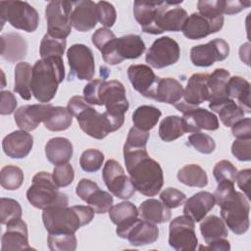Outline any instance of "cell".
<instances>
[{
  "mask_svg": "<svg viewBox=\"0 0 251 251\" xmlns=\"http://www.w3.org/2000/svg\"><path fill=\"white\" fill-rule=\"evenodd\" d=\"M250 178H251V170L250 169H245L241 170L240 172H237L236 176H235V181L238 185V187L245 193L248 199H250V193H249V188H250Z\"/></svg>",
  "mask_w": 251,
  "mask_h": 251,
  "instance_id": "be15d7a7",
  "label": "cell"
},
{
  "mask_svg": "<svg viewBox=\"0 0 251 251\" xmlns=\"http://www.w3.org/2000/svg\"><path fill=\"white\" fill-rule=\"evenodd\" d=\"M22 207L18 201L12 198L2 197L0 199V221L2 225L21 220Z\"/></svg>",
  "mask_w": 251,
  "mask_h": 251,
  "instance_id": "bcb514c9",
  "label": "cell"
},
{
  "mask_svg": "<svg viewBox=\"0 0 251 251\" xmlns=\"http://www.w3.org/2000/svg\"><path fill=\"white\" fill-rule=\"evenodd\" d=\"M223 5L224 0H200L197 2L199 14L210 20L224 18Z\"/></svg>",
  "mask_w": 251,
  "mask_h": 251,
  "instance_id": "681fc988",
  "label": "cell"
},
{
  "mask_svg": "<svg viewBox=\"0 0 251 251\" xmlns=\"http://www.w3.org/2000/svg\"><path fill=\"white\" fill-rule=\"evenodd\" d=\"M146 49L144 41L137 34L114 37L100 50L103 60L109 65L121 64L126 59H136Z\"/></svg>",
  "mask_w": 251,
  "mask_h": 251,
  "instance_id": "52a82bcc",
  "label": "cell"
},
{
  "mask_svg": "<svg viewBox=\"0 0 251 251\" xmlns=\"http://www.w3.org/2000/svg\"><path fill=\"white\" fill-rule=\"evenodd\" d=\"M232 155L239 161L248 162L251 160V138L236 139L231 145Z\"/></svg>",
  "mask_w": 251,
  "mask_h": 251,
  "instance_id": "9f6ffc18",
  "label": "cell"
},
{
  "mask_svg": "<svg viewBox=\"0 0 251 251\" xmlns=\"http://www.w3.org/2000/svg\"><path fill=\"white\" fill-rule=\"evenodd\" d=\"M98 22L105 27H112L117 19V13L114 6L107 1H100L97 3Z\"/></svg>",
  "mask_w": 251,
  "mask_h": 251,
  "instance_id": "db71d44e",
  "label": "cell"
},
{
  "mask_svg": "<svg viewBox=\"0 0 251 251\" xmlns=\"http://www.w3.org/2000/svg\"><path fill=\"white\" fill-rule=\"evenodd\" d=\"M208 74H193L187 81L186 88L183 91L182 100L175 107L182 114L190 109L198 107L204 101L209 99V88L207 85Z\"/></svg>",
  "mask_w": 251,
  "mask_h": 251,
  "instance_id": "2e32d148",
  "label": "cell"
},
{
  "mask_svg": "<svg viewBox=\"0 0 251 251\" xmlns=\"http://www.w3.org/2000/svg\"><path fill=\"white\" fill-rule=\"evenodd\" d=\"M236 174L237 169L232 165L231 162L227 160H222L218 162L213 169V175L218 183L224 181L234 183Z\"/></svg>",
  "mask_w": 251,
  "mask_h": 251,
  "instance_id": "f907efd6",
  "label": "cell"
},
{
  "mask_svg": "<svg viewBox=\"0 0 251 251\" xmlns=\"http://www.w3.org/2000/svg\"><path fill=\"white\" fill-rule=\"evenodd\" d=\"M124 159L135 189L144 196L157 195L164 184L163 170L160 164L148 155L146 148H124Z\"/></svg>",
  "mask_w": 251,
  "mask_h": 251,
  "instance_id": "6da1fadb",
  "label": "cell"
},
{
  "mask_svg": "<svg viewBox=\"0 0 251 251\" xmlns=\"http://www.w3.org/2000/svg\"><path fill=\"white\" fill-rule=\"evenodd\" d=\"M182 118L172 115L162 120L159 126V136L165 142H171L185 133Z\"/></svg>",
  "mask_w": 251,
  "mask_h": 251,
  "instance_id": "b9f144b4",
  "label": "cell"
},
{
  "mask_svg": "<svg viewBox=\"0 0 251 251\" xmlns=\"http://www.w3.org/2000/svg\"><path fill=\"white\" fill-rule=\"evenodd\" d=\"M0 18L2 26L8 22L12 26L33 32L39 24L37 11L25 1H1Z\"/></svg>",
  "mask_w": 251,
  "mask_h": 251,
  "instance_id": "ba28073f",
  "label": "cell"
},
{
  "mask_svg": "<svg viewBox=\"0 0 251 251\" xmlns=\"http://www.w3.org/2000/svg\"><path fill=\"white\" fill-rule=\"evenodd\" d=\"M249 50H250V44L249 42L244 43L240 46L239 49V56L242 62H244L246 65H249Z\"/></svg>",
  "mask_w": 251,
  "mask_h": 251,
  "instance_id": "03108f58",
  "label": "cell"
},
{
  "mask_svg": "<svg viewBox=\"0 0 251 251\" xmlns=\"http://www.w3.org/2000/svg\"><path fill=\"white\" fill-rule=\"evenodd\" d=\"M64 78L65 67L62 57L42 58L32 67L31 93L37 101L47 103L55 97Z\"/></svg>",
  "mask_w": 251,
  "mask_h": 251,
  "instance_id": "277c9868",
  "label": "cell"
},
{
  "mask_svg": "<svg viewBox=\"0 0 251 251\" xmlns=\"http://www.w3.org/2000/svg\"><path fill=\"white\" fill-rule=\"evenodd\" d=\"M72 10L73 1L54 0L47 4L45 18L49 35L59 39H66L70 35L72 31Z\"/></svg>",
  "mask_w": 251,
  "mask_h": 251,
  "instance_id": "9c48e42d",
  "label": "cell"
},
{
  "mask_svg": "<svg viewBox=\"0 0 251 251\" xmlns=\"http://www.w3.org/2000/svg\"><path fill=\"white\" fill-rule=\"evenodd\" d=\"M229 54V46L222 38H216L206 44L193 46L190 50V60L194 66L210 67L215 62L224 61Z\"/></svg>",
  "mask_w": 251,
  "mask_h": 251,
  "instance_id": "e0dca14e",
  "label": "cell"
},
{
  "mask_svg": "<svg viewBox=\"0 0 251 251\" xmlns=\"http://www.w3.org/2000/svg\"><path fill=\"white\" fill-rule=\"evenodd\" d=\"M187 143L203 154H211L216 148L215 140L203 132H194L188 136Z\"/></svg>",
  "mask_w": 251,
  "mask_h": 251,
  "instance_id": "c3c4849f",
  "label": "cell"
},
{
  "mask_svg": "<svg viewBox=\"0 0 251 251\" xmlns=\"http://www.w3.org/2000/svg\"><path fill=\"white\" fill-rule=\"evenodd\" d=\"M200 231L207 244L221 238H226L228 235L225 222L215 215L208 216L201 222Z\"/></svg>",
  "mask_w": 251,
  "mask_h": 251,
  "instance_id": "74e56055",
  "label": "cell"
},
{
  "mask_svg": "<svg viewBox=\"0 0 251 251\" xmlns=\"http://www.w3.org/2000/svg\"><path fill=\"white\" fill-rule=\"evenodd\" d=\"M26 224L18 220L7 225V230L1 238V251L30 250Z\"/></svg>",
  "mask_w": 251,
  "mask_h": 251,
  "instance_id": "603a6c76",
  "label": "cell"
},
{
  "mask_svg": "<svg viewBox=\"0 0 251 251\" xmlns=\"http://www.w3.org/2000/svg\"><path fill=\"white\" fill-rule=\"evenodd\" d=\"M234 183L219 182L214 192L215 202L221 207V217L235 234L245 233L249 228L250 205L247 198L234 189Z\"/></svg>",
  "mask_w": 251,
  "mask_h": 251,
  "instance_id": "7a4b0ae2",
  "label": "cell"
},
{
  "mask_svg": "<svg viewBox=\"0 0 251 251\" xmlns=\"http://www.w3.org/2000/svg\"><path fill=\"white\" fill-rule=\"evenodd\" d=\"M180 49L176 40L169 36L157 38L146 53V63L155 69H163L176 63Z\"/></svg>",
  "mask_w": 251,
  "mask_h": 251,
  "instance_id": "9a60e30c",
  "label": "cell"
},
{
  "mask_svg": "<svg viewBox=\"0 0 251 251\" xmlns=\"http://www.w3.org/2000/svg\"><path fill=\"white\" fill-rule=\"evenodd\" d=\"M148 139H149V131L141 130L133 126L128 131L124 148H127V149L146 148Z\"/></svg>",
  "mask_w": 251,
  "mask_h": 251,
  "instance_id": "f5cc1de1",
  "label": "cell"
},
{
  "mask_svg": "<svg viewBox=\"0 0 251 251\" xmlns=\"http://www.w3.org/2000/svg\"><path fill=\"white\" fill-rule=\"evenodd\" d=\"M1 56L10 63L20 61L26 56L27 44L25 38L16 32L4 33L0 36Z\"/></svg>",
  "mask_w": 251,
  "mask_h": 251,
  "instance_id": "f1b7e54d",
  "label": "cell"
},
{
  "mask_svg": "<svg viewBox=\"0 0 251 251\" xmlns=\"http://www.w3.org/2000/svg\"><path fill=\"white\" fill-rule=\"evenodd\" d=\"M98 22L97 3L90 0L73 1L71 24L78 31H88L95 27Z\"/></svg>",
  "mask_w": 251,
  "mask_h": 251,
  "instance_id": "44dd1931",
  "label": "cell"
},
{
  "mask_svg": "<svg viewBox=\"0 0 251 251\" xmlns=\"http://www.w3.org/2000/svg\"><path fill=\"white\" fill-rule=\"evenodd\" d=\"M183 91L181 83L176 79L173 77H159L150 98L175 106L181 100Z\"/></svg>",
  "mask_w": 251,
  "mask_h": 251,
  "instance_id": "83f0119b",
  "label": "cell"
},
{
  "mask_svg": "<svg viewBox=\"0 0 251 251\" xmlns=\"http://www.w3.org/2000/svg\"><path fill=\"white\" fill-rule=\"evenodd\" d=\"M52 176L59 187H66L73 182L75 178V171L70 163H65L54 168Z\"/></svg>",
  "mask_w": 251,
  "mask_h": 251,
  "instance_id": "816d5d0a",
  "label": "cell"
},
{
  "mask_svg": "<svg viewBox=\"0 0 251 251\" xmlns=\"http://www.w3.org/2000/svg\"><path fill=\"white\" fill-rule=\"evenodd\" d=\"M51 104L25 105L16 110L14 118L17 126L25 131L35 129L40 123H43Z\"/></svg>",
  "mask_w": 251,
  "mask_h": 251,
  "instance_id": "cb8c5ba5",
  "label": "cell"
},
{
  "mask_svg": "<svg viewBox=\"0 0 251 251\" xmlns=\"http://www.w3.org/2000/svg\"><path fill=\"white\" fill-rule=\"evenodd\" d=\"M47 243L52 251H74L77 241L75 233H49Z\"/></svg>",
  "mask_w": 251,
  "mask_h": 251,
  "instance_id": "f6af8a7d",
  "label": "cell"
},
{
  "mask_svg": "<svg viewBox=\"0 0 251 251\" xmlns=\"http://www.w3.org/2000/svg\"><path fill=\"white\" fill-rule=\"evenodd\" d=\"M99 106L104 105L106 112L111 116L125 118L129 104L126 96V89L119 80H102L98 88Z\"/></svg>",
  "mask_w": 251,
  "mask_h": 251,
  "instance_id": "30bf717a",
  "label": "cell"
},
{
  "mask_svg": "<svg viewBox=\"0 0 251 251\" xmlns=\"http://www.w3.org/2000/svg\"><path fill=\"white\" fill-rule=\"evenodd\" d=\"M161 116L162 112L158 108L150 105H142L137 107L133 112L132 122L135 127L149 131L157 125Z\"/></svg>",
  "mask_w": 251,
  "mask_h": 251,
  "instance_id": "ab89813d",
  "label": "cell"
},
{
  "mask_svg": "<svg viewBox=\"0 0 251 251\" xmlns=\"http://www.w3.org/2000/svg\"><path fill=\"white\" fill-rule=\"evenodd\" d=\"M231 132L237 139L251 138V120L250 118H243L231 126Z\"/></svg>",
  "mask_w": 251,
  "mask_h": 251,
  "instance_id": "6f0895ef",
  "label": "cell"
},
{
  "mask_svg": "<svg viewBox=\"0 0 251 251\" xmlns=\"http://www.w3.org/2000/svg\"><path fill=\"white\" fill-rule=\"evenodd\" d=\"M118 236L126 238L133 246H143L152 244L158 239L159 228L156 224L137 218L126 229L119 233Z\"/></svg>",
  "mask_w": 251,
  "mask_h": 251,
  "instance_id": "ffe728a7",
  "label": "cell"
},
{
  "mask_svg": "<svg viewBox=\"0 0 251 251\" xmlns=\"http://www.w3.org/2000/svg\"><path fill=\"white\" fill-rule=\"evenodd\" d=\"M177 179L179 182L190 187H204L208 183L206 172L196 164H188L177 172Z\"/></svg>",
  "mask_w": 251,
  "mask_h": 251,
  "instance_id": "60d3db41",
  "label": "cell"
},
{
  "mask_svg": "<svg viewBox=\"0 0 251 251\" xmlns=\"http://www.w3.org/2000/svg\"><path fill=\"white\" fill-rule=\"evenodd\" d=\"M0 97H1L0 114L1 115L12 114L17 107V99L15 95L11 91H1Z\"/></svg>",
  "mask_w": 251,
  "mask_h": 251,
  "instance_id": "91938a15",
  "label": "cell"
},
{
  "mask_svg": "<svg viewBox=\"0 0 251 251\" xmlns=\"http://www.w3.org/2000/svg\"><path fill=\"white\" fill-rule=\"evenodd\" d=\"M104 162V154L98 149H87L79 158L80 168L86 173L97 172Z\"/></svg>",
  "mask_w": 251,
  "mask_h": 251,
  "instance_id": "7dc6e473",
  "label": "cell"
},
{
  "mask_svg": "<svg viewBox=\"0 0 251 251\" xmlns=\"http://www.w3.org/2000/svg\"><path fill=\"white\" fill-rule=\"evenodd\" d=\"M127 76L132 87L147 98H150L159 78L149 66L143 64L130 65L127 69Z\"/></svg>",
  "mask_w": 251,
  "mask_h": 251,
  "instance_id": "7402d4cb",
  "label": "cell"
},
{
  "mask_svg": "<svg viewBox=\"0 0 251 251\" xmlns=\"http://www.w3.org/2000/svg\"><path fill=\"white\" fill-rule=\"evenodd\" d=\"M138 213L143 220L153 224L167 223L172 217L170 208L163 202L153 198L143 201L138 208Z\"/></svg>",
  "mask_w": 251,
  "mask_h": 251,
  "instance_id": "d6a6232c",
  "label": "cell"
},
{
  "mask_svg": "<svg viewBox=\"0 0 251 251\" xmlns=\"http://www.w3.org/2000/svg\"><path fill=\"white\" fill-rule=\"evenodd\" d=\"M116 37L114 32L107 28V27H100L98 28L93 34H92V43L97 47V49L100 51L102 47L109 42L111 39Z\"/></svg>",
  "mask_w": 251,
  "mask_h": 251,
  "instance_id": "94428289",
  "label": "cell"
},
{
  "mask_svg": "<svg viewBox=\"0 0 251 251\" xmlns=\"http://www.w3.org/2000/svg\"><path fill=\"white\" fill-rule=\"evenodd\" d=\"M33 137L25 130H16L6 135L2 141L4 153L14 159L26 157L32 149Z\"/></svg>",
  "mask_w": 251,
  "mask_h": 251,
  "instance_id": "484cf974",
  "label": "cell"
},
{
  "mask_svg": "<svg viewBox=\"0 0 251 251\" xmlns=\"http://www.w3.org/2000/svg\"><path fill=\"white\" fill-rule=\"evenodd\" d=\"M67 109L76 118L81 130L96 139L105 138L110 132L121 128L125 122V118L111 116L106 111L99 113L83 97L78 95L73 96L69 100Z\"/></svg>",
  "mask_w": 251,
  "mask_h": 251,
  "instance_id": "3957f363",
  "label": "cell"
},
{
  "mask_svg": "<svg viewBox=\"0 0 251 251\" xmlns=\"http://www.w3.org/2000/svg\"><path fill=\"white\" fill-rule=\"evenodd\" d=\"M138 209L131 202L124 201L112 206L109 210V217L117 226V234L126 229L138 217Z\"/></svg>",
  "mask_w": 251,
  "mask_h": 251,
  "instance_id": "f546056e",
  "label": "cell"
},
{
  "mask_svg": "<svg viewBox=\"0 0 251 251\" xmlns=\"http://www.w3.org/2000/svg\"><path fill=\"white\" fill-rule=\"evenodd\" d=\"M24 181L23 171L13 165L5 166L0 173L1 186L7 190H16L21 187Z\"/></svg>",
  "mask_w": 251,
  "mask_h": 251,
  "instance_id": "ee69618b",
  "label": "cell"
},
{
  "mask_svg": "<svg viewBox=\"0 0 251 251\" xmlns=\"http://www.w3.org/2000/svg\"><path fill=\"white\" fill-rule=\"evenodd\" d=\"M161 201L170 209L177 208L186 201V196L180 190L174 187H168L160 194Z\"/></svg>",
  "mask_w": 251,
  "mask_h": 251,
  "instance_id": "11a10c76",
  "label": "cell"
},
{
  "mask_svg": "<svg viewBox=\"0 0 251 251\" xmlns=\"http://www.w3.org/2000/svg\"><path fill=\"white\" fill-rule=\"evenodd\" d=\"M226 94L228 98L237 100V104L241 107L244 113H250V84L249 82L238 75L229 77L226 84Z\"/></svg>",
  "mask_w": 251,
  "mask_h": 251,
  "instance_id": "e575fe53",
  "label": "cell"
},
{
  "mask_svg": "<svg viewBox=\"0 0 251 251\" xmlns=\"http://www.w3.org/2000/svg\"><path fill=\"white\" fill-rule=\"evenodd\" d=\"M182 1L174 2L162 15L158 22L159 33L164 31H180L188 18L186 11L180 7Z\"/></svg>",
  "mask_w": 251,
  "mask_h": 251,
  "instance_id": "1f68e13d",
  "label": "cell"
},
{
  "mask_svg": "<svg viewBox=\"0 0 251 251\" xmlns=\"http://www.w3.org/2000/svg\"><path fill=\"white\" fill-rule=\"evenodd\" d=\"M66 46V39L55 38L46 33L43 36L39 47V54L41 56V59L48 57H62L65 52Z\"/></svg>",
  "mask_w": 251,
  "mask_h": 251,
  "instance_id": "7bdbcfd3",
  "label": "cell"
},
{
  "mask_svg": "<svg viewBox=\"0 0 251 251\" xmlns=\"http://www.w3.org/2000/svg\"><path fill=\"white\" fill-rule=\"evenodd\" d=\"M224 25V18L218 20H210L199 13H192L181 29L183 35L188 39H201L209 34L215 33L222 29Z\"/></svg>",
  "mask_w": 251,
  "mask_h": 251,
  "instance_id": "d6986e66",
  "label": "cell"
},
{
  "mask_svg": "<svg viewBox=\"0 0 251 251\" xmlns=\"http://www.w3.org/2000/svg\"><path fill=\"white\" fill-rule=\"evenodd\" d=\"M183 125L186 132H199L201 129L216 130L219 121L215 114L204 108H193L183 113Z\"/></svg>",
  "mask_w": 251,
  "mask_h": 251,
  "instance_id": "d4e9b609",
  "label": "cell"
},
{
  "mask_svg": "<svg viewBox=\"0 0 251 251\" xmlns=\"http://www.w3.org/2000/svg\"><path fill=\"white\" fill-rule=\"evenodd\" d=\"M169 244L177 251L195 250L198 239L194 222L187 216H178L172 220L169 226Z\"/></svg>",
  "mask_w": 251,
  "mask_h": 251,
  "instance_id": "8fae6325",
  "label": "cell"
},
{
  "mask_svg": "<svg viewBox=\"0 0 251 251\" xmlns=\"http://www.w3.org/2000/svg\"><path fill=\"white\" fill-rule=\"evenodd\" d=\"M94 218L91 207L76 205L43 210L42 221L49 233H75Z\"/></svg>",
  "mask_w": 251,
  "mask_h": 251,
  "instance_id": "5b68a950",
  "label": "cell"
},
{
  "mask_svg": "<svg viewBox=\"0 0 251 251\" xmlns=\"http://www.w3.org/2000/svg\"><path fill=\"white\" fill-rule=\"evenodd\" d=\"M32 68L27 62H20L15 68L14 91L25 100H29L31 93Z\"/></svg>",
  "mask_w": 251,
  "mask_h": 251,
  "instance_id": "8d00e7d4",
  "label": "cell"
},
{
  "mask_svg": "<svg viewBox=\"0 0 251 251\" xmlns=\"http://www.w3.org/2000/svg\"><path fill=\"white\" fill-rule=\"evenodd\" d=\"M199 249L204 250H215V251H228L230 249V244L226 238H221L215 241H212L208 246H200Z\"/></svg>",
  "mask_w": 251,
  "mask_h": 251,
  "instance_id": "e7e4bbea",
  "label": "cell"
},
{
  "mask_svg": "<svg viewBox=\"0 0 251 251\" xmlns=\"http://www.w3.org/2000/svg\"><path fill=\"white\" fill-rule=\"evenodd\" d=\"M209 108L219 114L220 120L226 126H232L243 119L245 114L241 107L231 98H226L217 103H209Z\"/></svg>",
  "mask_w": 251,
  "mask_h": 251,
  "instance_id": "836d02e7",
  "label": "cell"
},
{
  "mask_svg": "<svg viewBox=\"0 0 251 251\" xmlns=\"http://www.w3.org/2000/svg\"><path fill=\"white\" fill-rule=\"evenodd\" d=\"M103 180L109 191L120 199H129L135 192L130 178L116 160H108L102 171Z\"/></svg>",
  "mask_w": 251,
  "mask_h": 251,
  "instance_id": "7c38bea8",
  "label": "cell"
},
{
  "mask_svg": "<svg viewBox=\"0 0 251 251\" xmlns=\"http://www.w3.org/2000/svg\"><path fill=\"white\" fill-rule=\"evenodd\" d=\"M73 123V115L65 107L51 106L43 122L44 126L51 131L66 130Z\"/></svg>",
  "mask_w": 251,
  "mask_h": 251,
  "instance_id": "f35d334b",
  "label": "cell"
},
{
  "mask_svg": "<svg viewBox=\"0 0 251 251\" xmlns=\"http://www.w3.org/2000/svg\"><path fill=\"white\" fill-rule=\"evenodd\" d=\"M230 77V74L226 69H216L207 79L209 88V102L217 103L227 97L226 84Z\"/></svg>",
  "mask_w": 251,
  "mask_h": 251,
  "instance_id": "d590c367",
  "label": "cell"
},
{
  "mask_svg": "<svg viewBox=\"0 0 251 251\" xmlns=\"http://www.w3.org/2000/svg\"><path fill=\"white\" fill-rule=\"evenodd\" d=\"M76 195L97 214H104L109 212L113 206V196L104 190H101L97 183L87 179L81 178L75 188Z\"/></svg>",
  "mask_w": 251,
  "mask_h": 251,
  "instance_id": "ac0fdd59",
  "label": "cell"
},
{
  "mask_svg": "<svg viewBox=\"0 0 251 251\" xmlns=\"http://www.w3.org/2000/svg\"><path fill=\"white\" fill-rule=\"evenodd\" d=\"M251 5L250 1H225L224 0V5H223V14L226 15H234L242 10L248 8Z\"/></svg>",
  "mask_w": 251,
  "mask_h": 251,
  "instance_id": "6125c7cd",
  "label": "cell"
},
{
  "mask_svg": "<svg viewBox=\"0 0 251 251\" xmlns=\"http://www.w3.org/2000/svg\"><path fill=\"white\" fill-rule=\"evenodd\" d=\"M28 202L35 208L46 210L56 207H67L69 198L59 190L51 174L39 172L32 177V184L26 191Z\"/></svg>",
  "mask_w": 251,
  "mask_h": 251,
  "instance_id": "8992f818",
  "label": "cell"
},
{
  "mask_svg": "<svg viewBox=\"0 0 251 251\" xmlns=\"http://www.w3.org/2000/svg\"><path fill=\"white\" fill-rule=\"evenodd\" d=\"M216 202L214 195L207 191H199L185 201L183 214L194 223H198L214 208Z\"/></svg>",
  "mask_w": 251,
  "mask_h": 251,
  "instance_id": "4316f807",
  "label": "cell"
},
{
  "mask_svg": "<svg viewBox=\"0 0 251 251\" xmlns=\"http://www.w3.org/2000/svg\"><path fill=\"white\" fill-rule=\"evenodd\" d=\"M170 1H135L133 3V15L142 30L150 34H160L158 22L164 12L173 4Z\"/></svg>",
  "mask_w": 251,
  "mask_h": 251,
  "instance_id": "5bb4252c",
  "label": "cell"
},
{
  "mask_svg": "<svg viewBox=\"0 0 251 251\" xmlns=\"http://www.w3.org/2000/svg\"><path fill=\"white\" fill-rule=\"evenodd\" d=\"M104 78L102 79H93L89 83H87L83 88V98L90 105H98V88Z\"/></svg>",
  "mask_w": 251,
  "mask_h": 251,
  "instance_id": "680465c9",
  "label": "cell"
},
{
  "mask_svg": "<svg viewBox=\"0 0 251 251\" xmlns=\"http://www.w3.org/2000/svg\"><path fill=\"white\" fill-rule=\"evenodd\" d=\"M74 153L72 142L65 137L51 138L45 144V155L47 160L53 165L69 163Z\"/></svg>",
  "mask_w": 251,
  "mask_h": 251,
  "instance_id": "4dcf8cb0",
  "label": "cell"
},
{
  "mask_svg": "<svg viewBox=\"0 0 251 251\" xmlns=\"http://www.w3.org/2000/svg\"><path fill=\"white\" fill-rule=\"evenodd\" d=\"M70 66V79L76 76L80 80L92 79L95 64L92 50L84 44H74L67 51Z\"/></svg>",
  "mask_w": 251,
  "mask_h": 251,
  "instance_id": "4fadbf2b",
  "label": "cell"
}]
</instances>
